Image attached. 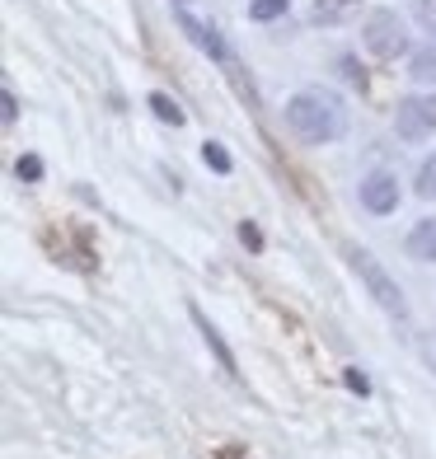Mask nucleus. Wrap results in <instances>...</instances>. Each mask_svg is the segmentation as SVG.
Returning <instances> with one entry per match:
<instances>
[{
	"instance_id": "12",
	"label": "nucleus",
	"mask_w": 436,
	"mask_h": 459,
	"mask_svg": "<svg viewBox=\"0 0 436 459\" xmlns=\"http://www.w3.org/2000/svg\"><path fill=\"white\" fill-rule=\"evenodd\" d=\"M286 10H291V0H249V19H254V24H273Z\"/></svg>"
},
{
	"instance_id": "16",
	"label": "nucleus",
	"mask_w": 436,
	"mask_h": 459,
	"mask_svg": "<svg viewBox=\"0 0 436 459\" xmlns=\"http://www.w3.org/2000/svg\"><path fill=\"white\" fill-rule=\"evenodd\" d=\"M240 244H244V248H254V254H258V248H263V230H258L254 221H240Z\"/></svg>"
},
{
	"instance_id": "1",
	"label": "nucleus",
	"mask_w": 436,
	"mask_h": 459,
	"mask_svg": "<svg viewBox=\"0 0 436 459\" xmlns=\"http://www.w3.org/2000/svg\"><path fill=\"white\" fill-rule=\"evenodd\" d=\"M286 127L296 132L305 145L338 141L347 132V103L334 90H324V85L296 90V94L286 99Z\"/></svg>"
},
{
	"instance_id": "3",
	"label": "nucleus",
	"mask_w": 436,
	"mask_h": 459,
	"mask_svg": "<svg viewBox=\"0 0 436 459\" xmlns=\"http://www.w3.org/2000/svg\"><path fill=\"white\" fill-rule=\"evenodd\" d=\"M362 48L371 56H380V61H394V56H404L408 52V24L399 19V10H371L362 19Z\"/></svg>"
},
{
	"instance_id": "4",
	"label": "nucleus",
	"mask_w": 436,
	"mask_h": 459,
	"mask_svg": "<svg viewBox=\"0 0 436 459\" xmlns=\"http://www.w3.org/2000/svg\"><path fill=\"white\" fill-rule=\"evenodd\" d=\"M394 132L404 141L436 136V94H404L399 108H394Z\"/></svg>"
},
{
	"instance_id": "8",
	"label": "nucleus",
	"mask_w": 436,
	"mask_h": 459,
	"mask_svg": "<svg viewBox=\"0 0 436 459\" xmlns=\"http://www.w3.org/2000/svg\"><path fill=\"white\" fill-rule=\"evenodd\" d=\"M404 248H408V258H418V263H436V216H427V221L413 225L408 239H404Z\"/></svg>"
},
{
	"instance_id": "14",
	"label": "nucleus",
	"mask_w": 436,
	"mask_h": 459,
	"mask_svg": "<svg viewBox=\"0 0 436 459\" xmlns=\"http://www.w3.org/2000/svg\"><path fill=\"white\" fill-rule=\"evenodd\" d=\"M338 71H343V80H347V85H357V90H366V71L357 66V56H338Z\"/></svg>"
},
{
	"instance_id": "21",
	"label": "nucleus",
	"mask_w": 436,
	"mask_h": 459,
	"mask_svg": "<svg viewBox=\"0 0 436 459\" xmlns=\"http://www.w3.org/2000/svg\"><path fill=\"white\" fill-rule=\"evenodd\" d=\"M338 5H357V0H338Z\"/></svg>"
},
{
	"instance_id": "11",
	"label": "nucleus",
	"mask_w": 436,
	"mask_h": 459,
	"mask_svg": "<svg viewBox=\"0 0 436 459\" xmlns=\"http://www.w3.org/2000/svg\"><path fill=\"white\" fill-rule=\"evenodd\" d=\"M202 164H206V169H212V174H231V169H235L231 151H225L221 141H206V145H202Z\"/></svg>"
},
{
	"instance_id": "19",
	"label": "nucleus",
	"mask_w": 436,
	"mask_h": 459,
	"mask_svg": "<svg viewBox=\"0 0 436 459\" xmlns=\"http://www.w3.org/2000/svg\"><path fill=\"white\" fill-rule=\"evenodd\" d=\"M0 108H5V122H14V117H19V99L5 90V94H0Z\"/></svg>"
},
{
	"instance_id": "17",
	"label": "nucleus",
	"mask_w": 436,
	"mask_h": 459,
	"mask_svg": "<svg viewBox=\"0 0 436 459\" xmlns=\"http://www.w3.org/2000/svg\"><path fill=\"white\" fill-rule=\"evenodd\" d=\"M343 375H347V389H352V394H362V399H366V394H371V380H366V375H362L357 366H352V370H343Z\"/></svg>"
},
{
	"instance_id": "20",
	"label": "nucleus",
	"mask_w": 436,
	"mask_h": 459,
	"mask_svg": "<svg viewBox=\"0 0 436 459\" xmlns=\"http://www.w3.org/2000/svg\"><path fill=\"white\" fill-rule=\"evenodd\" d=\"M418 14L427 19V24H436V0H418Z\"/></svg>"
},
{
	"instance_id": "15",
	"label": "nucleus",
	"mask_w": 436,
	"mask_h": 459,
	"mask_svg": "<svg viewBox=\"0 0 436 459\" xmlns=\"http://www.w3.org/2000/svg\"><path fill=\"white\" fill-rule=\"evenodd\" d=\"M14 174H19V183H38V178H43V160H38V155H24V160L14 164Z\"/></svg>"
},
{
	"instance_id": "5",
	"label": "nucleus",
	"mask_w": 436,
	"mask_h": 459,
	"mask_svg": "<svg viewBox=\"0 0 436 459\" xmlns=\"http://www.w3.org/2000/svg\"><path fill=\"white\" fill-rule=\"evenodd\" d=\"M357 197L371 216H389V212H399V178H394L389 169H371L357 187Z\"/></svg>"
},
{
	"instance_id": "18",
	"label": "nucleus",
	"mask_w": 436,
	"mask_h": 459,
	"mask_svg": "<svg viewBox=\"0 0 436 459\" xmlns=\"http://www.w3.org/2000/svg\"><path fill=\"white\" fill-rule=\"evenodd\" d=\"M423 361H427L432 375H436V333H427V338H423Z\"/></svg>"
},
{
	"instance_id": "6",
	"label": "nucleus",
	"mask_w": 436,
	"mask_h": 459,
	"mask_svg": "<svg viewBox=\"0 0 436 459\" xmlns=\"http://www.w3.org/2000/svg\"><path fill=\"white\" fill-rule=\"evenodd\" d=\"M174 19H179V29L193 38V48H197V52H206L212 61H225V43H221V33H216L212 24H202V19H197L188 5H174Z\"/></svg>"
},
{
	"instance_id": "9",
	"label": "nucleus",
	"mask_w": 436,
	"mask_h": 459,
	"mask_svg": "<svg viewBox=\"0 0 436 459\" xmlns=\"http://www.w3.org/2000/svg\"><path fill=\"white\" fill-rule=\"evenodd\" d=\"M145 103H151V113H155V117L164 122V127H183V122H188V113L179 108V99H170V94H160V90H155L151 99H145Z\"/></svg>"
},
{
	"instance_id": "10",
	"label": "nucleus",
	"mask_w": 436,
	"mask_h": 459,
	"mask_svg": "<svg viewBox=\"0 0 436 459\" xmlns=\"http://www.w3.org/2000/svg\"><path fill=\"white\" fill-rule=\"evenodd\" d=\"M408 75L418 80V85H436V43L413 52V61H408Z\"/></svg>"
},
{
	"instance_id": "7",
	"label": "nucleus",
	"mask_w": 436,
	"mask_h": 459,
	"mask_svg": "<svg viewBox=\"0 0 436 459\" xmlns=\"http://www.w3.org/2000/svg\"><path fill=\"white\" fill-rule=\"evenodd\" d=\"M188 315H193V324H197V333H202V342H206V347H212V357L221 361V370H225V375H231V380H235V375H240V366H235V357H231V347H225V338H221V328H216L212 319H206V315H202V309H197V305L188 309Z\"/></svg>"
},
{
	"instance_id": "13",
	"label": "nucleus",
	"mask_w": 436,
	"mask_h": 459,
	"mask_svg": "<svg viewBox=\"0 0 436 459\" xmlns=\"http://www.w3.org/2000/svg\"><path fill=\"white\" fill-rule=\"evenodd\" d=\"M418 197H436V151L418 164Z\"/></svg>"
},
{
	"instance_id": "22",
	"label": "nucleus",
	"mask_w": 436,
	"mask_h": 459,
	"mask_svg": "<svg viewBox=\"0 0 436 459\" xmlns=\"http://www.w3.org/2000/svg\"><path fill=\"white\" fill-rule=\"evenodd\" d=\"M174 5H188V0H174Z\"/></svg>"
},
{
	"instance_id": "2",
	"label": "nucleus",
	"mask_w": 436,
	"mask_h": 459,
	"mask_svg": "<svg viewBox=\"0 0 436 459\" xmlns=\"http://www.w3.org/2000/svg\"><path fill=\"white\" fill-rule=\"evenodd\" d=\"M343 258L352 263V273H357V277L366 281V290H371V300H376V305L385 309L389 319H408V300H404V290H399V281H394V277L385 273V267H380L376 258L366 254V248H357V244H347V248H343Z\"/></svg>"
}]
</instances>
